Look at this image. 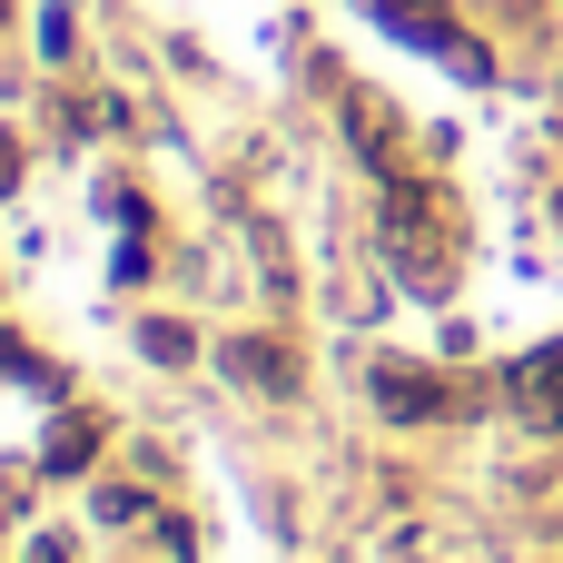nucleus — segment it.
<instances>
[{
	"label": "nucleus",
	"mask_w": 563,
	"mask_h": 563,
	"mask_svg": "<svg viewBox=\"0 0 563 563\" xmlns=\"http://www.w3.org/2000/svg\"><path fill=\"white\" fill-rule=\"evenodd\" d=\"M238 376H247V386H287V366H277V346H238Z\"/></svg>",
	"instance_id": "obj_3"
},
{
	"label": "nucleus",
	"mask_w": 563,
	"mask_h": 563,
	"mask_svg": "<svg viewBox=\"0 0 563 563\" xmlns=\"http://www.w3.org/2000/svg\"><path fill=\"white\" fill-rule=\"evenodd\" d=\"M376 396H386L396 416H435V406H445V396H435L426 376H406V366H386V376H376Z\"/></svg>",
	"instance_id": "obj_1"
},
{
	"label": "nucleus",
	"mask_w": 563,
	"mask_h": 563,
	"mask_svg": "<svg viewBox=\"0 0 563 563\" xmlns=\"http://www.w3.org/2000/svg\"><path fill=\"white\" fill-rule=\"evenodd\" d=\"M525 386H534V406H544V416L563 426V346H544V356L525 366Z\"/></svg>",
	"instance_id": "obj_2"
}]
</instances>
